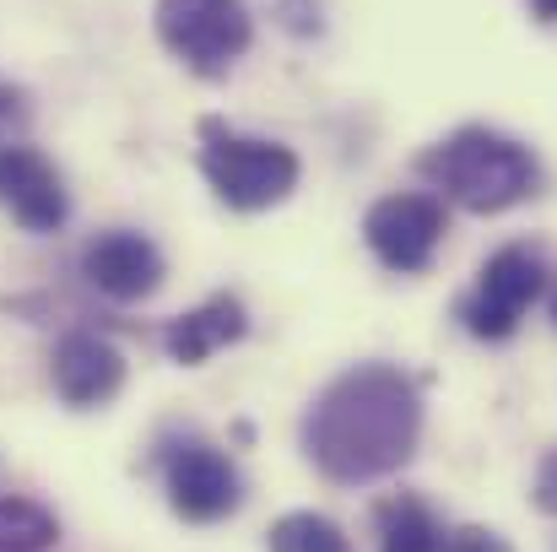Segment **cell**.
<instances>
[{
	"label": "cell",
	"instance_id": "1",
	"mask_svg": "<svg viewBox=\"0 0 557 552\" xmlns=\"http://www.w3.org/2000/svg\"><path fill=\"white\" fill-rule=\"evenodd\" d=\"M417 433H422L417 384L389 364H363L342 373L304 417L309 461L342 488L400 471L417 450Z\"/></svg>",
	"mask_w": 557,
	"mask_h": 552
},
{
	"label": "cell",
	"instance_id": "2",
	"mask_svg": "<svg viewBox=\"0 0 557 552\" xmlns=\"http://www.w3.org/2000/svg\"><path fill=\"white\" fill-rule=\"evenodd\" d=\"M417 174L433 184L444 200H455L466 211H482V217L520 206L542 180L531 147H520L515 136L487 131V125H466V131L444 136L438 147H428Z\"/></svg>",
	"mask_w": 557,
	"mask_h": 552
},
{
	"label": "cell",
	"instance_id": "3",
	"mask_svg": "<svg viewBox=\"0 0 557 552\" xmlns=\"http://www.w3.org/2000/svg\"><path fill=\"white\" fill-rule=\"evenodd\" d=\"M200 174L216 189L222 206H233V211H265V206H276V200L293 195L298 158L282 142L244 136V131H227V125L206 120L200 125Z\"/></svg>",
	"mask_w": 557,
	"mask_h": 552
},
{
	"label": "cell",
	"instance_id": "4",
	"mask_svg": "<svg viewBox=\"0 0 557 552\" xmlns=\"http://www.w3.org/2000/svg\"><path fill=\"white\" fill-rule=\"evenodd\" d=\"M158 38L195 76H222L249 49L255 22L244 0H158Z\"/></svg>",
	"mask_w": 557,
	"mask_h": 552
},
{
	"label": "cell",
	"instance_id": "5",
	"mask_svg": "<svg viewBox=\"0 0 557 552\" xmlns=\"http://www.w3.org/2000/svg\"><path fill=\"white\" fill-rule=\"evenodd\" d=\"M542 293H547V266H542V255L525 249V244H509V249H498V255L482 266L476 287L460 298V320H466V331H471L476 342H509V336L520 331L525 309H531Z\"/></svg>",
	"mask_w": 557,
	"mask_h": 552
},
{
	"label": "cell",
	"instance_id": "6",
	"mask_svg": "<svg viewBox=\"0 0 557 552\" xmlns=\"http://www.w3.org/2000/svg\"><path fill=\"white\" fill-rule=\"evenodd\" d=\"M163 493L174 504V515L189 526H211V520H227L244 499V477L238 466L206 444V439H180L169 455H163Z\"/></svg>",
	"mask_w": 557,
	"mask_h": 552
},
{
	"label": "cell",
	"instance_id": "7",
	"mask_svg": "<svg viewBox=\"0 0 557 552\" xmlns=\"http://www.w3.org/2000/svg\"><path fill=\"white\" fill-rule=\"evenodd\" d=\"M369 249L389 271H422L444 238V200L433 195H384L363 222Z\"/></svg>",
	"mask_w": 557,
	"mask_h": 552
},
{
	"label": "cell",
	"instance_id": "8",
	"mask_svg": "<svg viewBox=\"0 0 557 552\" xmlns=\"http://www.w3.org/2000/svg\"><path fill=\"white\" fill-rule=\"evenodd\" d=\"M0 211H11V222H22L27 233H54L71 217L60 169L27 142L0 147Z\"/></svg>",
	"mask_w": 557,
	"mask_h": 552
},
{
	"label": "cell",
	"instance_id": "9",
	"mask_svg": "<svg viewBox=\"0 0 557 552\" xmlns=\"http://www.w3.org/2000/svg\"><path fill=\"white\" fill-rule=\"evenodd\" d=\"M82 277L103 298L136 304V298L158 293V282H163V249L147 233H136V228H109V233H98L82 249Z\"/></svg>",
	"mask_w": 557,
	"mask_h": 552
},
{
	"label": "cell",
	"instance_id": "10",
	"mask_svg": "<svg viewBox=\"0 0 557 552\" xmlns=\"http://www.w3.org/2000/svg\"><path fill=\"white\" fill-rule=\"evenodd\" d=\"M49 373H54V390H60L65 406H103L125 384V358L103 336L71 331V336H60Z\"/></svg>",
	"mask_w": 557,
	"mask_h": 552
},
{
	"label": "cell",
	"instance_id": "11",
	"mask_svg": "<svg viewBox=\"0 0 557 552\" xmlns=\"http://www.w3.org/2000/svg\"><path fill=\"white\" fill-rule=\"evenodd\" d=\"M244 331H249L244 304H238V298H227V293H216V298H206L200 309H189V315H180V320H169L163 347H169V358H174V364L195 368V364H206L211 353L233 347Z\"/></svg>",
	"mask_w": 557,
	"mask_h": 552
},
{
	"label": "cell",
	"instance_id": "12",
	"mask_svg": "<svg viewBox=\"0 0 557 552\" xmlns=\"http://www.w3.org/2000/svg\"><path fill=\"white\" fill-rule=\"evenodd\" d=\"M379 552H444L438 515L411 493L379 504Z\"/></svg>",
	"mask_w": 557,
	"mask_h": 552
},
{
	"label": "cell",
	"instance_id": "13",
	"mask_svg": "<svg viewBox=\"0 0 557 552\" xmlns=\"http://www.w3.org/2000/svg\"><path fill=\"white\" fill-rule=\"evenodd\" d=\"M60 542V520L33 499H0V552H49Z\"/></svg>",
	"mask_w": 557,
	"mask_h": 552
},
{
	"label": "cell",
	"instance_id": "14",
	"mask_svg": "<svg viewBox=\"0 0 557 552\" xmlns=\"http://www.w3.org/2000/svg\"><path fill=\"white\" fill-rule=\"evenodd\" d=\"M265 548L271 552H352V542H347V531L336 520H325L314 510H298V515H282L271 526V542Z\"/></svg>",
	"mask_w": 557,
	"mask_h": 552
},
{
	"label": "cell",
	"instance_id": "15",
	"mask_svg": "<svg viewBox=\"0 0 557 552\" xmlns=\"http://www.w3.org/2000/svg\"><path fill=\"white\" fill-rule=\"evenodd\" d=\"M27 120H33V103H27V93H22V87H11V82L0 76V147L22 142Z\"/></svg>",
	"mask_w": 557,
	"mask_h": 552
},
{
	"label": "cell",
	"instance_id": "16",
	"mask_svg": "<svg viewBox=\"0 0 557 552\" xmlns=\"http://www.w3.org/2000/svg\"><path fill=\"white\" fill-rule=\"evenodd\" d=\"M444 552H515V548L498 531H487V526H460V531L444 537Z\"/></svg>",
	"mask_w": 557,
	"mask_h": 552
},
{
	"label": "cell",
	"instance_id": "17",
	"mask_svg": "<svg viewBox=\"0 0 557 552\" xmlns=\"http://www.w3.org/2000/svg\"><path fill=\"white\" fill-rule=\"evenodd\" d=\"M536 504H542L547 515H557V450L536 466Z\"/></svg>",
	"mask_w": 557,
	"mask_h": 552
},
{
	"label": "cell",
	"instance_id": "18",
	"mask_svg": "<svg viewBox=\"0 0 557 552\" xmlns=\"http://www.w3.org/2000/svg\"><path fill=\"white\" fill-rule=\"evenodd\" d=\"M531 11H536L542 22H557V0H531Z\"/></svg>",
	"mask_w": 557,
	"mask_h": 552
},
{
	"label": "cell",
	"instance_id": "19",
	"mask_svg": "<svg viewBox=\"0 0 557 552\" xmlns=\"http://www.w3.org/2000/svg\"><path fill=\"white\" fill-rule=\"evenodd\" d=\"M547 309H553V320H557V282H553V293H547Z\"/></svg>",
	"mask_w": 557,
	"mask_h": 552
}]
</instances>
